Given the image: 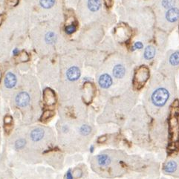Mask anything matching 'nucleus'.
<instances>
[{
	"instance_id": "1",
	"label": "nucleus",
	"mask_w": 179,
	"mask_h": 179,
	"mask_svg": "<svg viewBox=\"0 0 179 179\" xmlns=\"http://www.w3.org/2000/svg\"><path fill=\"white\" fill-rule=\"evenodd\" d=\"M169 94L167 89L163 88H159L153 92L152 95V101L157 106H163L167 103Z\"/></svg>"
},
{
	"instance_id": "2",
	"label": "nucleus",
	"mask_w": 179,
	"mask_h": 179,
	"mask_svg": "<svg viewBox=\"0 0 179 179\" xmlns=\"http://www.w3.org/2000/svg\"><path fill=\"white\" fill-rule=\"evenodd\" d=\"M16 103L17 106L20 107H25L30 103V96L27 92H20L16 97Z\"/></svg>"
},
{
	"instance_id": "3",
	"label": "nucleus",
	"mask_w": 179,
	"mask_h": 179,
	"mask_svg": "<svg viewBox=\"0 0 179 179\" xmlns=\"http://www.w3.org/2000/svg\"><path fill=\"white\" fill-rule=\"evenodd\" d=\"M66 76L67 78H68L70 81H75V80H78L80 77V69L76 66L71 67V68L67 71Z\"/></svg>"
},
{
	"instance_id": "4",
	"label": "nucleus",
	"mask_w": 179,
	"mask_h": 179,
	"mask_svg": "<svg viewBox=\"0 0 179 179\" xmlns=\"http://www.w3.org/2000/svg\"><path fill=\"white\" fill-rule=\"evenodd\" d=\"M44 101L47 105H53L55 103V95L54 93L49 88H46L44 91Z\"/></svg>"
},
{
	"instance_id": "5",
	"label": "nucleus",
	"mask_w": 179,
	"mask_h": 179,
	"mask_svg": "<svg viewBox=\"0 0 179 179\" xmlns=\"http://www.w3.org/2000/svg\"><path fill=\"white\" fill-rule=\"evenodd\" d=\"M16 83V78L13 73L9 72L5 75V85L7 88H11L14 87Z\"/></svg>"
},
{
	"instance_id": "6",
	"label": "nucleus",
	"mask_w": 179,
	"mask_h": 179,
	"mask_svg": "<svg viewBox=\"0 0 179 179\" xmlns=\"http://www.w3.org/2000/svg\"><path fill=\"white\" fill-rule=\"evenodd\" d=\"M111 83H112V80L109 74H104L101 75L99 79V84L102 88H107L110 87Z\"/></svg>"
},
{
	"instance_id": "7",
	"label": "nucleus",
	"mask_w": 179,
	"mask_h": 179,
	"mask_svg": "<svg viewBox=\"0 0 179 179\" xmlns=\"http://www.w3.org/2000/svg\"><path fill=\"white\" fill-rule=\"evenodd\" d=\"M166 17L167 20L170 22H174L179 18V10L177 8H171L167 11Z\"/></svg>"
},
{
	"instance_id": "8",
	"label": "nucleus",
	"mask_w": 179,
	"mask_h": 179,
	"mask_svg": "<svg viewBox=\"0 0 179 179\" xmlns=\"http://www.w3.org/2000/svg\"><path fill=\"white\" fill-rule=\"evenodd\" d=\"M44 134H45V132H44L43 130L37 128L32 131L31 133V138L32 140H34V141L35 142H37L40 141V140L43 138Z\"/></svg>"
},
{
	"instance_id": "9",
	"label": "nucleus",
	"mask_w": 179,
	"mask_h": 179,
	"mask_svg": "<svg viewBox=\"0 0 179 179\" xmlns=\"http://www.w3.org/2000/svg\"><path fill=\"white\" fill-rule=\"evenodd\" d=\"M113 74L117 78H122L125 74V68L122 65H115L113 68Z\"/></svg>"
},
{
	"instance_id": "10",
	"label": "nucleus",
	"mask_w": 179,
	"mask_h": 179,
	"mask_svg": "<svg viewBox=\"0 0 179 179\" xmlns=\"http://www.w3.org/2000/svg\"><path fill=\"white\" fill-rule=\"evenodd\" d=\"M101 0H88V7L90 11H97L101 8Z\"/></svg>"
},
{
	"instance_id": "11",
	"label": "nucleus",
	"mask_w": 179,
	"mask_h": 179,
	"mask_svg": "<svg viewBox=\"0 0 179 179\" xmlns=\"http://www.w3.org/2000/svg\"><path fill=\"white\" fill-rule=\"evenodd\" d=\"M98 163L102 167L108 166L111 163V159L107 155H101L98 156Z\"/></svg>"
},
{
	"instance_id": "12",
	"label": "nucleus",
	"mask_w": 179,
	"mask_h": 179,
	"mask_svg": "<svg viewBox=\"0 0 179 179\" xmlns=\"http://www.w3.org/2000/svg\"><path fill=\"white\" fill-rule=\"evenodd\" d=\"M155 50L153 46H147L144 52V57L147 59H151L155 57Z\"/></svg>"
},
{
	"instance_id": "13",
	"label": "nucleus",
	"mask_w": 179,
	"mask_h": 179,
	"mask_svg": "<svg viewBox=\"0 0 179 179\" xmlns=\"http://www.w3.org/2000/svg\"><path fill=\"white\" fill-rule=\"evenodd\" d=\"M176 169H177V164L176 163L173 161H169L164 167V170L166 171L167 172L169 173L174 172L176 170Z\"/></svg>"
},
{
	"instance_id": "14",
	"label": "nucleus",
	"mask_w": 179,
	"mask_h": 179,
	"mask_svg": "<svg viewBox=\"0 0 179 179\" xmlns=\"http://www.w3.org/2000/svg\"><path fill=\"white\" fill-rule=\"evenodd\" d=\"M169 63L172 65H177L179 64V52H175L170 56L169 58Z\"/></svg>"
},
{
	"instance_id": "15",
	"label": "nucleus",
	"mask_w": 179,
	"mask_h": 179,
	"mask_svg": "<svg viewBox=\"0 0 179 179\" xmlns=\"http://www.w3.org/2000/svg\"><path fill=\"white\" fill-rule=\"evenodd\" d=\"M55 0H40V5L44 8H51L54 5Z\"/></svg>"
},
{
	"instance_id": "16",
	"label": "nucleus",
	"mask_w": 179,
	"mask_h": 179,
	"mask_svg": "<svg viewBox=\"0 0 179 179\" xmlns=\"http://www.w3.org/2000/svg\"><path fill=\"white\" fill-rule=\"evenodd\" d=\"M56 39H57V36L52 32H49L45 36L46 42L49 44L54 43L56 41Z\"/></svg>"
},
{
	"instance_id": "17",
	"label": "nucleus",
	"mask_w": 179,
	"mask_h": 179,
	"mask_svg": "<svg viewBox=\"0 0 179 179\" xmlns=\"http://www.w3.org/2000/svg\"><path fill=\"white\" fill-rule=\"evenodd\" d=\"M26 140L25 139H19L17 140L15 143V147H16V149H22L23 147L26 146Z\"/></svg>"
},
{
	"instance_id": "18",
	"label": "nucleus",
	"mask_w": 179,
	"mask_h": 179,
	"mask_svg": "<svg viewBox=\"0 0 179 179\" xmlns=\"http://www.w3.org/2000/svg\"><path fill=\"white\" fill-rule=\"evenodd\" d=\"M91 132V128L87 125H83L80 128V133L83 135H87Z\"/></svg>"
},
{
	"instance_id": "19",
	"label": "nucleus",
	"mask_w": 179,
	"mask_h": 179,
	"mask_svg": "<svg viewBox=\"0 0 179 179\" xmlns=\"http://www.w3.org/2000/svg\"><path fill=\"white\" fill-rule=\"evenodd\" d=\"M175 4V0H163L162 5L165 8L172 7Z\"/></svg>"
},
{
	"instance_id": "20",
	"label": "nucleus",
	"mask_w": 179,
	"mask_h": 179,
	"mask_svg": "<svg viewBox=\"0 0 179 179\" xmlns=\"http://www.w3.org/2000/svg\"><path fill=\"white\" fill-rule=\"evenodd\" d=\"M54 115V112L52 111H46L43 113L42 115V120H46V119H49L50 117H51Z\"/></svg>"
},
{
	"instance_id": "21",
	"label": "nucleus",
	"mask_w": 179,
	"mask_h": 179,
	"mask_svg": "<svg viewBox=\"0 0 179 179\" xmlns=\"http://www.w3.org/2000/svg\"><path fill=\"white\" fill-rule=\"evenodd\" d=\"M74 31H75V27L74 26H69L65 28V32L68 34H72L73 32H74Z\"/></svg>"
},
{
	"instance_id": "22",
	"label": "nucleus",
	"mask_w": 179,
	"mask_h": 179,
	"mask_svg": "<svg viewBox=\"0 0 179 179\" xmlns=\"http://www.w3.org/2000/svg\"><path fill=\"white\" fill-rule=\"evenodd\" d=\"M133 48H134V49H142L143 48V44L141 43V42H136L135 44H134V46H133Z\"/></svg>"
},
{
	"instance_id": "23",
	"label": "nucleus",
	"mask_w": 179,
	"mask_h": 179,
	"mask_svg": "<svg viewBox=\"0 0 179 179\" xmlns=\"http://www.w3.org/2000/svg\"><path fill=\"white\" fill-rule=\"evenodd\" d=\"M66 179H73L72 174V172H71L70 170H68V172H67V174H66Z\"/></svg>"
},
{
	"instance_id": "24",
	"label": "nucleus",
	"mask_w": 179,
	"mask_h": 179,
	"mask_svg": "<svg viewBox=\"0 0 179 179\" xmlns=\"http://www.w3.org/2000/svg\"><path fill=\"white\" fill-rule=\"evenodd\" d=\"M11 121H12V118H11V117H5V124H10Z\"/></svg>"
},
{
	"instance_id": "25",
	"label": "nucleus",
	"mask_w": 179,
	"mask_h": 179,
	"mask_svg": "<svg viewBox=\"0 0 179 179\" xmlns=\"http://www.w3.org/2000/svg\"><path fill=\"white\" fill-rule=\"evenodd\" d=\"M91 152H92H92H93V147H91Z\"/></svg>"
}]
</instances>
